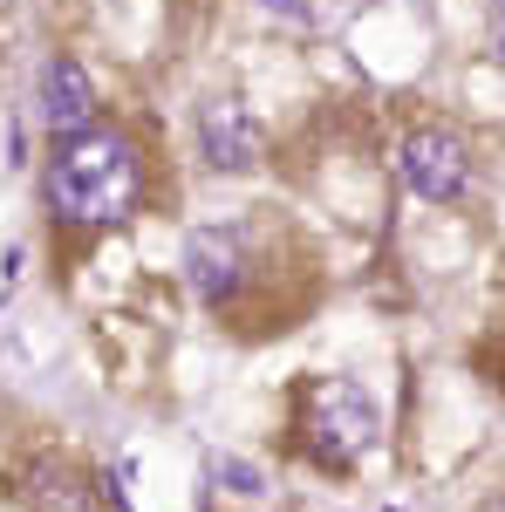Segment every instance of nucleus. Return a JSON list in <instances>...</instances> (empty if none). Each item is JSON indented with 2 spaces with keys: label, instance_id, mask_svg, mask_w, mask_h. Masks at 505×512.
<instances>
[{
  "label": "nucleus",
  "instance_id": "obj_2",
  "mask_svg": "<svg viewBox=\"0 0 505 512\" xmlns=\"http://www.w3.org/2000/svg\"><path fill=\"white\" fill-rule=\"evenodd\" d=\"M376 444V410H369V396L342 383V376H328V383H314L308 390V451L321 465H335V472H349L355 458Z\"/></svg>",
  "mask_w": 505,
  "mask_h": 512
},
{
  "label": "nucleus",
  "instance_id": "obj_8",
  "mask_svg": "<svg viewBox=\"0 0 505 512\" xmlns=\"http://www.w3.org/2000/svg\"><path fill=\"white\" fill-rule=\"evenodd\" d=\"M499 55H505V0H499Z\"/></svg>",
  "mask_w": 505,
  "mask_h": 512
},
{
  "label": "nucleus",
  "instance_id": "obj_9",
  "mask_svg": "<svg viewBox=\"0 0 505 512\" xmlns=\"http://www.w3.org/2000/svg\"><path fill=\"white\" fill-rule=\"evenodd\" d=\"M499 512H505V506H499Z\"/></svg>",
  "mask_w": 505,
  "mask_h": 512
},
{
  "label": "nucleus",
  "instance_id": "obj_6",
  "mask_svg": "<svg viewBox=\"0 0 505 512\" xmlns=\"http://www.w3.org/2000/svg\"><path fill=\"white\" fill-rule=\"evenodd\" d=\"M41 117H48V130H62V137L89 130V117H96V89H89V76H82L76 55H55V62L41 69Z\"/></svg>",
  "mask_w": 505,
  "mask_h": 512
},
{
  "label": "nucleus",
  "instance_id": "obj_4",
  "mask_svg": "<svg viewBox=\"0 0 505 512\" xmlns=\"http://www.w3.org/2000/svg\"><path fill=\"white\" fill-rule=\"evenodd\" d=\"M403 178H410L417 198L451 205V198H465V185H471V158H465V144H458L451 130H417V137L403 144Z\"/></svg>",
  "mask_w": 505,
  "mask_h": 512
},
{
  "label": "nucleus",
  "instance_id": "obj_1",
  "mask_svg": "<svg viewBox=\"0 0 505 512\" xmlns=\"http://www.w3.org/2000/svg\"><path fill=\"white\" fill-rule=\"evenodd\" d=\"M144 192V171L123 130H76L48 164V205L69 226H117Z\"/></svg>",
  "mask_w": 505,
  "mask_h": 512
},
{
  "label": "nucleus",
  "instance_id": "obj_5",
  "mask_svg": "<svg viewBox=\"0 0 505 512\" xmlns=\"http://www.w3.org/2000/svg\"><path fill=\"white\" fill-rule=\"evenodd\" d=\"M185 274H192L198 301H233L239 280H246V253H239V233H219V226H205V233H192V246H185Z\"/></svg>",
  "mask_w": 505,
  "mask_h": 512
},
{
  "label": "nucleus",
  "instance_id": "obj_3",
  "mask_svg": "<svg viewBox=\"0 0 505 512\" xmlns=\"http://www.w3.org/2000/svg\"><path fill=\"white\" fill-rule=\"evenodd\" d=\"M198 151H205L212 171H253L267 158V123L253 117L246 103H233V96H212L198 110Z\"/></svg>",
  "mask_w": 505,
  "mask_h": 512
},
{
  "label": "nucleus",
  "instance_id": "obj_7",
  "mask_svg": "<svg viewBox=\"0 0 505 512\" xmlns=\"http://www.w3.org/2000/svg\"><path fill=\"white\" fill-rule=\"evenodd\" d=\"M219 472L233 478V492H260V478H253V465H233V458H226V465H219Z\"/></svg>",
  "mask_w": 505,
  "mask_h": 512
}]
</instances>
